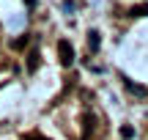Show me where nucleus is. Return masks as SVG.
Here are the masks:
<instances>
[{
	"mask_svg": "<svg viewBox=\"0 0 148 140\" xmlns=\"http://www.w3.org/2000/svg\"><path fill=\"white\" fill-rule=\"evenodd\" d=\"M25 44H27V36H25V38H16V41H14V47L19 49V47H25Z\"/></svg>",
	"mask_w": 148,
	"mask_h": 140,
	"instance_id": "nucleus-7",
	"label": "nucleus"
},
{
	"mask_svg": "<svg viewBox=\"0 0 148 140\" xmlns=\"http://www.w3.org/2000/svg\"><path fill=\"white\" fill-rule=\"evenodd\" d=\"M25 3H27V5H30V8H33V5H36V0H25Z\"/></svg>",
	"mask_w": 148,
	"mask_h": 140,
	"instance_id": "nucleus-9",
	"label": "nucleus"
},
{
	"mask_svg": "<svg viewBox=\"0 0 148 140\" xmlns=\"http://www.w3.org/2000/svg\"><path fill=\"white\" fill-rule=\"evenodd\" d=\"M121 137H134V129H132V126H121Z\"/></svg>",
	"mask_w": 148,
	"mask_h": 140,
	"instance_id": "nucleus-6",
	"label": "nucleus"
},
{
	"mask_svg": "<svg viewBox=\"0 0 148 140\" xmlns=\"http://www.w3.org/2000/svg\"><path fill=\"white\" fill-rule=\"evenodd\" d=\"M27 140H47V137H38V135H27Z\"/></svg>",
	"mask_w": 148,
	"mask_h": 140,
	"instance_id": "nucleus-8",
	"label": "nucleus"
},
{
	"mask_svg": "<svg viewBox=\"0 0 148 140\" xmlns=\"http://www.w3.org/2000/svg\"><path fill=\"white\" fill-rule=\"evenodd\" d=\"M123 85H126V91L132 93V96H137V99H148V88H145V85H140V82H132V80H123Z\"/></svg>",
	"mask_w": 148,
	"mask_h": 140,
	"instance_id": "nucleus-2",
	"label": "nucleus"
},
{
	"mask_svg": "<svg viewBox=\"0 0 148 140\" xmlns=\"http://www.w3.org/2000/svg\"><path fill=\"white\" fill-rule=\"evenodd\" d=\"M58 55H60V63H63V66H71L74 63V47L66 41V38L58 41Z\"/></svg>",
	"mask_w": 148,
	"mask_h": 140,
	"instance_id": "nucleus-1",
	"label": "nucleus"
},
{
	"mask_svg": "<svg viewBox=\"0 0 148 140\" xmlns=\"http://www.w3.org/2000/svg\"><path fill=\"white\" fill-rule=\"evenodd\" d=\"M38 63H41V52H38V49H30V55H27V71H36L38 69Z\"/></svg>",
	"mask_w": 148,
	"mask_h": 140,
	"instance_id": "nucleus-3",
	"label": "nucleus"
},
{
	"mask_svg": "<svg viewBox=\"0 0 148 140\" xmlns=\"http://www.w3.org/2000/svg\"><path fill=\"white\" fill-rule=\"evenodd\" d=\"M88 49H90V52H96V49H99V33H96V30L88 33Z\"/></svg>",
	"mask_w": 148,
	"mask_h": 140,
	"instance_id": "nucleus-4",
	"label": "nucleus"
},
{
	"mask_svg": "<svg viewBox=\"0 0 148 140\" xmlns=\"http://www.w3.org/2000/svg\"><path fill=\"white\" fill-rule=\"evenodd\" d=\"M129 16H148V3H143V5H134V8L129 11Z\"/></svg>",
	"mask_w": 148,
	"mask_h": 140,
	"instance_id": "nucleus-5",
	"label": "nucleus"
}]
</instances>
